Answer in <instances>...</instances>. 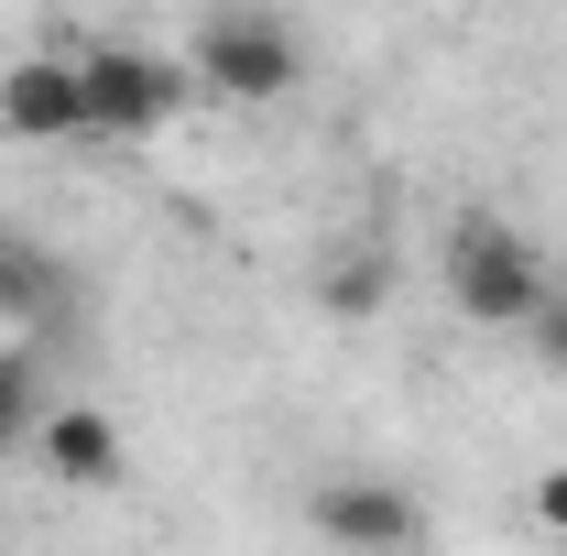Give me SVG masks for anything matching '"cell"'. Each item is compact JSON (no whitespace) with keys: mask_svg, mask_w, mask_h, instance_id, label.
Listing matches in <instances>:
<instances>
[{"mask_svg":"<svg viewBox=\"0 0 567 556\" xmlns=\"http://www.w3.org/2000/svg\"><path fill=\"white\" fill-rule=\"evenodd\" d=\"M436 274H447V306H458L470 328H524V317L557 295V262H546L513 218H492V208H470L458 229H447Z\"/></svg>","mask_w":567,"mask_h":556,"instance_id":"6da1fadb","label":"cell"},{"mask_svg":"<svg viewBox=\"0 0 567 556\" xmlns=\"http://www.w3.org/2000/svg\"><path fill=\"white\" fill-rule=\"evenodd\" d=\"M197 87L208 99H229V110H274V99H295L306 87V44H295V22H284L274 0H229V11H208L197 22Z\"/></svg>","mask_w":567,"mask_h":556,"instance_id":"7a4b0ae2","label":"cell"},{"mask_svg":"<svg viewBox=\"0 0 567 556\" xmlns=\"http://www.w3.org/2000/svg\"><path fill=\"white\" fill-rule=\"evenodd\" d=\"M76 76H87V142H164L197 99V66H175L153 44H87Z\"/></svg>","mask_w":567,"mask_h":556,"instance_id":"3957f363","label":"cell"},{"mask_svg":"<svg viewBox=\"0 0 567 556\" xmlns=\"http://www.w3.org/2000/svg\"><path fill=\"white\" fill-rule=\"evenodd\" d=\"M0 142H22V153H55V142H87V76L76 55H11L0 66Z\"/></svg>","mask_w":567,"mask_h":556,"instance_id":"277c9868","label":"cell"},{"mask_svg":"<svg viewBox=\"0 0 567 556\" xmlns=\"http://www.w3.org/2000/svg\"><path fill=\"white\" fill-rule=\"evenodd\" d=\"M306 524L328 546H425V502L404 481H371V470H328L306 491Z\"/></svg>","mask_w":567,"mask_h":556,"instance_id":"5b68a950","label":"cell"},{"mask_svg":"<svg viewBox=\"0 0 567 556\" xmlns=\"http://www.w3.org/2000/svg\"><path fill=\"white\" fill-rule=\"evenodd\" d=\"M33 470L66 491H110L121 481V425L99 415V404H44L33 415Z\"/></svg>","mask_w":567,"mask_h":556,"instance_id":"8992f818","label":"cell"},{"mask_svg":"<svg viewBox=\"0 0 567 556\" xmlns=\"http://www.w3.org/2000/svg\"><path fill=\"white\" fill-rule=\"evenodd\" d=\"M317 306H328V317H382V306H393V251H371V240L328 251V274H317Z\"/></svg>","mask_w":567,"mask_h":556,"instance_id":"52a82bcc","label":"cell"},{"mask_svg":"<svg viewBox=\"0 0 567 556\" xmlns=\"http://www.w3.org/2000/svg\"><path fill=\"white\" fill-rule=\"evenodd\" d=\"M55 295H66V274H55L33 240L0 229V317H55Z\"/></svg>","mask_w":567,"mask_h":556,"instance_id":"ba28073f","label":"cell"},{"mask_svg":"<svg viewBox=\"0 0 567 556\" xmlns=\"http://www.w3.org/2000/svg\"><path fill=\"white\" fill-rule=\"evenodd\" d=\"M33 415H44V382H33V360H22V349H0V459H11V447H33Z\"/></svg>","mask_w":567,"mask_h":556,"instance_id":"9c48e42d","label":"cell"},{"mask_svg":"<svg viewBox=\"0 0 567 556\" xmlns=\"http://www.w3.org/2000/svg\"><path fill=\"white\" fill-rule=\"evenodd\" d=\"M513 339L535 349V371H546V382H567V284L535 306V317H524V328H513Z\"/></svg>","mask_w":567,"mask_h":556,"instance_id":"30bf717a","label":"cell"},{"mask_svg":"<svg viewBox=\"0 0 567 556\" xmlns=\"http://www.w3.org/2000/svg\"><path fill=\"white\" fill-rule=\"evenodd\" d=\"M535 524H546V535H567V470H546V481H535Z\"/></svg>","mask_w":567,"mask_h":556,"instance_id":"8fae6325","label":"cell"}]
</instances>
